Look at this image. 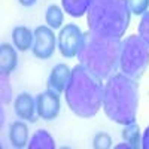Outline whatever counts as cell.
Listing matches in <instances>:
<instances>
[{"label": "cell", "mask_w": 149, "mask_h": 149, "mask_svg": "<svg viewBox=\"0 0 149 149\" xmlns=\"http://www.w3.org/2000/svg\"><path fill=\"white\" fill-rule=\"evenodd\" d=\"M102 79L81 63L72 69L66 86V102L70 110L79 118H93L103 104Z\"/></svg>", "instance_id": "obj_1"}, {"label": "cell", "mask_w": 149, "mask_h": 149, "mask_svg": "<svg viewBox=\"0 0 149 149\" xmlns=\"http://www.w3.org/2000/svg\"><path fill=\"white\" fill-rule=\"evenodd\" d=\"M103 109L109 119L127 125L136 121L139 109V84L119 73L107 79L103 88Z\"/></svg>", "instance_id": "obj_2"}, {"label": "cell", "mask_w": 149, "mask_h": 149, "mask_svg": "<svg viewBox=\"0 0 149 149\" xmlns=\"http://www.w3.org/2000/svg\"><path fill=\"white\" fill-rule=\"evenodd\" d=\"M121 39L106 37L93 31L84 33L82 45L78 52L79 63L90 69L102 81L113 76L119 67Z\"/></svg>", "instance_id": "obj_3"}, {"label": "cell", "mask_w": 149, "mask_h": 149, "mask_svg": "<svg viewBox=\"0 0 149 149\" xmlns=\"http://www.w3.org/2000/svg\"><path fill=\"white\" fill-rule=\"evenodd\" d=\"M131 19V10L127 0H91L86 12L90 31L106 36L121 37L125 34Z\"/></svg>", "instance_id": "obj_4"}, {"label": "cell", "mask_w": 149, "mask_h": 149, "mask_svg": "<svg viewBox=\"0 0 149 149\" xmlns=\"http://www.w3.org/2000/svg\"><path fill=\"white\" fill-rule=\"evenodd\" d=\"M149 66V48L139 36L131 34L121 42L119 67L131 79H140Z\"/></svg>", "instance_id": "obj_5"}, {"label": "cell", "mask_w": 149, "mask_h": 149, "mask_svg": "<svg viewBox=\"0 0 149 149\" xmlns=\"http://www.w3.org/2000/svg\"><path fill=\"white\" fill-rule=\"evenodd\" d=\"M84 39V33L76 24H66L58 34V49L64 58H74L78 55Z\"/></svg>", "instance_id": "obj_6"}, {"label": "cell", "mask_w": 149, "mask_h": 149, "mask_svg": "<svg viewBox=\"0 0 149 149\" xmlns=\"http://www.w3.org/2000/svg\"><path fill=\"white\" fill-rule=\"evenodd\" d=\"M57 39L54 30L51 27L40 26L34 30V42H33V55L39 60H48L54 55Z\"/></svg>", "instance_id": "obj_7"}, {"label": "cell", "mask_w": 149, "mask_h": 149, "mask_svg": "<svg viewBox=\"0 0 149 149\" xmlns=\"http://www.w3.org/2000/svg\"><path fill=\"white\" fill-rule=\"evenodd\" d=\"M37 115L43 121H52L60 113V97L55 91L48 90L36 97Z\"/></svg>", "instance_id": "obj_8"}, {"label": "cell", "mask_w": 149, "mask_h": 149, "mask_svg": "<svg viewBox=\"0 0 149 149\" xmlns=\"http://www.w3.org/2000/svg\"><path fill=\"white\" fill-rule=\"evenodd\" d=\"M14 110L18 118L30 121V122H34L36 118L39 116L37 115V107H36V98H33L27 93H22L15 98Z\"/></svg>", "instance_id": "obj_9"}, {"label": "cell", "mask_w": 149, "mask_h": 149, "mask_svg": "<svg viewBox=\"0 0 149 149\" xmlns=\"http://www.w3.org/2000/svg\"><path fill=\"white\" fill-rule=\"evenodd\" d=\"M70 74H72V70L67 64L60 63L54 66L51 70V74L48 78V90L55 91L57 94L64 93L66 86L70 81Z\"/></svg>", "instance_id": "obj_10"}, {"label": "cell", "mask_w": 149, "mask_h": 149, "mask_svg": "<svg viewBox=\"0 0 149 149\" xmlns=\"http://www.w3.org/2000/svg\"><path fill=\"white\" fill-rule=\"evenodd\" d=\"M9 142L17 149H22V148L29 146V127L26 122L15 121L10 124L9 125Z\"/></svg>", "instance_id": "obj_11"}, {"label": "cell", "mask_w": 149, "mask_h": 149, "mask_svg": "<svg viewBox=\"0 0 149 149\" xmlns=\"http://www.w3.org/2000/svg\"><path fill=\"white\" fill-rule=\"evenodd\" d=\"M12 42H14V46L18 51L26 52L30 48H33L34 31H31L30 29L24 27V26H18L12 30Z\"/></svg>", "instance_id": "obj_12"}, {"label": "cell", "mask_w": 149, "mask_h": 149, "mask_svg": "<svg viewBox=\"0 0 149 149\" xmlns=\"http://www.w3.org/2000/svg\"><path fill=\"white\" fill-rule=\"evenodd\" d=\"M18 63V55L15 48H12L9 43L0 45V72L2 74H10L15 70Z\"/></svg>", "instance_id": "obj_13"}, {"label": "cell", "mask_w": 149, "mask_h": 149, "mask_svg": "<svg viewBox=\"0 0 149 149\" xmlns=\"http://www.w3.org/2000/svg\"><path fill=\"white\" fill-rule=\"evenodd\" d=\"M61 5L67 15L79 18L88 12L91 0H61Z\"/></svg>", "instance_id": "obj_14"}, {"label": "cell", "mask_w": 149, "mask_h": 149, "mask_svg": "<svg viewBox=\"0 0 149 149\" xmlns=\"http://www.w3.org/2000/svg\"><path fill=\"white\" fill-rule=\"evenodd\" d=\"M29 148L30 149H54L55 142L52 139V136L46 130H37L30 137Z\"/></svg>", "instance_id": "obj_15"}, {"label": "cell", "mask_w": 149, "mask_h": 149, "mask_svg": "<svg viewBox=\"0 0 149 149\" xmlns=\"http://www.w3.org/2000/svg\"><path fill=\"white\" fill-rule=\"evenodd\" d=\"M122 139L125 142L130 149H137V148H142V140H140V128L139 125L134 122L131 124H127L122 130Z\"/></svg>", "instance_id": "obj_16"}, {"label": "cell", "mask_w": 149, "mask_h": 149, "mask_svg": "<svg viewBox=\"0 0 149 149\" xmlns=\"http://www.w3.org/2000/svg\"><path fill=\"white\" fill-rule=\"evenodd\" d=\"M45 19H46V24L52 30H57L61 27L63 24V19H64V14L61 10L60 6L57 5H51L48 9H46V15H45Z\"/></svg>", "instance_id": "obj_17"}, {"label": "cell", "mask_w": 149, "mask_h": 149, "mask_svg": "<svg viewBox=\"0 0 149 149\" xmlns=\"http://www.w3.org/2000/svg\"><path fill=\"white\" fill-rule=\"evenodd\" d=\"M112 146V139H110V136L104 131H100V133H97L94 136V139H93V148L95 149H107Z\"/></svg>", "instance_id": "obj_18"}, {"label": "cell", "mask_w": 149, "mask_h": 149, "mask_svg": "<svg viewBox=\"0 0 149 149\" xmlns=\"http://www.w3.org/2000/svg\"><path fill=\"white\" fill-rule=\"evenodd\" d=\"M139 37L149 48V10H146L139 24Z\"/></svg>", "instance_id": "obj_19"}, {"label": "cell", "mask_w": 149, "mask_h": 149, "mask_svg": "<svg viewBox=\"0 0 149 149\" xmlns=\"http://www.w3.org/2000/svg\"><path fill=\"white\" fill-rule=\"evenodd\" d=\"M127 2H128V8L131 10V14H136V15H143L149 9V0H127Z\"/></svg>", "instance_id": "obj_20"}, {"label": "cell", "mask_w": 149, "mask_h": 149, "mask_svg": "<svg viewBox=\"0 0 149 149\" xmlns=\"http://www.w3.org/2000/svg\"><path fill=\"white\" fill-rule=\"evenodd\" d=\"M8 76L9 74H2V102L3 103H9L10 102V88H9V82H8Z\"/></svg>", "instance_id": "obj_21"}, {"label": "cell", "mask_w": 149, "mask_h": 149, "mask_svg": "<svg viewBox=\"0 0 149 149\" xmlns=\"http://www.w3.org/2000/svg\"><path fill=\"white\" fill-rule=\"evenodd\" d=\"M142 148L143 149H149V127L145 130L143 137H142Z\"/></svg>", "instance_id": "obj_22"}, {"label": "cell", "mask_w": 149, "mask_h": 149, "mask_svg": "<svg viewBox=\"0 0 149 149\" xmlns=\"http://www.w3.org/2000/svg\"><path fill=\"white\" fill-rule=\"evenodd\" d=\"M18 3L22 5V6H26V8H30L36 3V0H18Z\"/></svg>", "instance_id": "obj_23"}]
</instances>
